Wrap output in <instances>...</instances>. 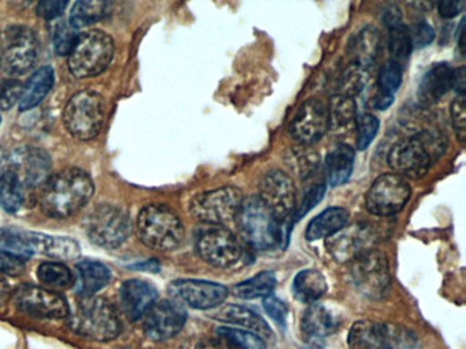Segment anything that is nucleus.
<instances>
[{
    "instance_id": "22",
    "label": "nucleus",
    "mask_w": 466,
    "mask_h": 349,
    "mask_svg": "<svg viewBox=\"0 0 466 349\" xmlns=\"http://www.w3.org/2000/svg\"><path fill=\"white\" fill-rule=\"evenodd\" d=\"M367 228L361 225L348 226L340 229L334 236L329 237L327 248L329 254L339 262H350L362 251L368 250Z\"/></svg>"
},
{
    "instance_id": "4",
    "label": "nucleus",
    "mask_w": 466,
    "mask_h": 349,
    "mask_svg": "<svg viewBox=\"0 0 466 349\" xmlns=\"http://www.w3.org/2000/svg\"><path fill=\"white\" fill-rule=\"evenodd\" d=\"M138 237L144 244L157 251H173L185 236L179 215L166 204H152L144 207L136 223Z\"/></svg>"
},
{
    "instance_id": "40",
    "label": "nucleus",
    "mask_w": 466,
    "mask_h": 349,
    "mask_svg": "<svg viewBox=\"0 0 466 349\" xmlns=\"http://www.w3.org/2000/svg\"><path fill=\"white\" fill-rule=\"evenodd\" d=\"M380 122L372 114H362L357 116L356 120V145L357 149L365 150L372 144L375 136L378 135Z\"/></svg>"
},
{
    "instance_id": "39",
    "label": "nucleus",
    "mask_w": 466,
    "mask_h": 349,
    "mask_svg": "<svg viewBox=\"0 0 466 349\" xmlns=\"http://www.w3.org/2000/svg\"><path fill=\"white\" fill-rule=\"evenodd\" d=\"M218 335L230 341L238 349H267L266 340L249 330L239 329V327H220L218 329Z\"/></svg>"
},
{
    "instance_id": "23",
    "label": "nucleus",
    "mask_w": 466,
    "mask_h": 349,
    "mask_svg": "<svg viewBox=\"0 0 466 349\" xmlns=\"http://www.w3.org/2000/svg\"><path fill=\"white\" fill-rule=\"evenodd\" d=\"M452 70L447 63L431 65L419 85V98L425 105H432L441 100L452 89Z\"/></svg>"
},
{
    "instance_id": "2",
    "label": "nucleus",
    "mask_w": 466,
    "mask_h": 349,
    "mask_svg": "<svg viewBox=\"0 0 466 349\" xmlns=\"http://www.w3.org/2000/svg\"><path fill=\"white\" fill-rule=\"evenodd\" d=\"M95 193L91 176L83 169L67 168L54 174L43 188V212L53 218H67L80 212Z\"/></svg>"
},
{
    "instance_id": "52",
    "label": "nucleus",
    "mask_w": 466,
    "mask_h": 349,
    "mask_svg": "<svg viewBox=\"0 0 466 349\" xmlns=\"http://www.w3.org/2000/svg\"><path fill=\"white\" fill-rule=\"evenodd\" d=\"M195 349H238L234 344H231L230 341L226 340V338L220 337H209L204 338L200 343L196 345Z\"/></svg>"
},
{
    "instance_id": "5",
    "label": "nucleus",
    "mask_w": 466,
    "mask_h": 349,
    "mask_svg": "<svg viewBox=\"0 0 466 349\" xmlns=\"http://www.w3.org/2000/svg\"><path fill=\"white\" fill-rule=\"evenodd\" d=\"M69 316L72 329L92 340L111 341L122 330L118 311L102 297H84Z\"/></svg>"
},
{
    "instance_id": "48",
    "label": "nucleus",
    "mask_w": 466,
    "mask_h": 349,
    "mask_svg": "<svg viewBox=\"0 0 466 349\" xmlns=\"http://www.w3.org/2000/svg\"><path fill=\"white\" fill-rule=\"evenodd\" d=\"M409 33H410L413 48H424V46L430 45L435 38V30L427 22H419L411 27V30L409 29Z\"/></svg>"
},
{
    "instance_id": "36",
    "label": "nucleus",
    "mask_w": 466,
    "mask_h": 349,
    "mask_svg": "<svg viewBox=\"0 0 466 349\" xmlns=\"http://www.w3.org/2000/svg\"><path fill=\"white\" fill-rule=\"evenodd\" d=\"M37 278L48 289L69 288L75 284L76 278L72 270L62 262H43L37 267Z\"/></svg>"
},
{
    "instance_id": "6",
    "label": "nucleus",
    "mask_w": 466,
    "mask_h": 349,
    "mask_svg": "<svg viewBox=\"0 0 466 349\" xmlns=\"http://www.w3.org/2000/svg\"><path fill=\"white\" fill-rule=\"evenodd\" d=\"M348 341L350 349H422L416 333L387 322H356Z\"/></svg>"
},
{
    "instance_id": "15",
    "label": "nucleus",
    "mask_w": 466,
    "mask_h": 349,
    "mask_svg": "<svg viewBox=\"0 0 466 349\" xmlns=\"http://www.w3.org/2000/svg\"><path fill=\"white\" fill-rule=\"evenodd\" d=\"M18 310L35 318L62 319L69 316V303L58 292L42 286L24 285L15 294Z\"/></svg>"
},
{
    "instance_id": "34",
    "label": "nucleus",
    "mask_w": 466,
    "mask_h": 349,
    "mask_svg": "<svg viewBox=\"0 0 466 349\" xmlns=\"http://www.w3.org/2000/svg\"><path fill=\"white\" fill-rule=\"evenodd\" d=\"M28 188L12 171L0 179V206L6 212L17 213L25 206Z\"/></svg>"
},
{
    "instance_id": "46",
    "label": "nucleus",
    "mask_w": 466,
    "mask_h": 349,
    "mask_svg": "<svg viewBox=\"0 0 466 349\" xmlns=\"http://www.w3.org/2000/svg\"><path fill=\"white\" fill-rule=\"evenodd\" d=\"M25 270V259L0 248V274L20 275Z\"/></svg>"
},
{
    "instance_id": "31",
    "label": "nucleus",
    "mask_w": 466,
    "mask_h": 349,
    "mask_svg": "<svg viewBox=\"0 0 466 349\" xmlns=\"http://www.w3.org/2000/svg\"><path fill=\"white\" fill-rule=\"evenodd\" d=\"M326 278L318 270H302L294 277L293 294L299 302L313 304L326 294Z\"/></svg>"
},
{
    "instance_id": "25",
    "label": "nucleus",
    "mask_w": 466,
    "mask_h": 349,
    "mask_svg": "<svg viewBox=\"0 0 466 349\" xmlns=\"http://www.w3.org/2000/svg\"><path fill=\"white\" fill-rule=\"evenodd\" d=\"M339 319L323 304H310L301 319V329L307 337L320 340L337 332Z\"/></svg>"
},
{
    "instance_id": "14",
    "label": "nucleus",
    "mask_w": 466,
    "mask_h": 349,
    "mask_svg": "<svg viewBox=\"0 0 466 349\" xmlns=\"http://www.w3.org/2000/svg\"><path fill=\"white\" fill-rule=\"evenodd\" d=\"M411 188L408 180L395 174L379 176L368 190L365 206L372 214L389 217L397 214L408 204Z\"/></svg>"
},
{
    "instance_id": "56",
    "label": "nucleus",
    "mask_w": 466,
    "mask_h": 349,
    "mask_svg": "<svg viewBox=\"0 0 466 349\" xmlns=\"http://www.w3.org/2000/svg\"><path fill=\"white\" fill-rule=\"evenodd\" d=\"M10 296V285L6 278L0 274V305H4Z\"/></svg>"
},
{
    "instance_id": "29",
    "label": "nucleus",
    "mask_w": 466,
    "mask_h": 349,
    "mask_svg": "<svg viewBox=\"0 0 466 349\" xmlns=\"http://www.w3.org/2000/svg\"><path fill=\"white\" fill-rule=\"evenodd\" d=\"M54 81H56V74L53 67L51 65L40 67L24 86L20 98L21 111H29L39 105L53 89Z\"/></svg>"
},
{
    "instance_id": "10",
    "label": "nucleus",
    "mask_w": 466,
    "mask_h": 349,
    "mask_svg": "<svg viewBox=\"0 0 466 349\" xmlns=\"http://www.w3.org/2000/svg\"><path fill=\"white\" fill-rule=\"evenodd\" d=\"M350 274L356 288L368 299H384L391 288L389 259L381 251L368 248L351 259Z\"/></svg>"
},
{
    "instance_id": "27",
    "label": "nucleus",
    "mask_w": 466,
    "mask_h": 349,
    "mask_svg": "<svg viewBox=\"0 0 466 349\" xmlns=\"http://www.w3.org/2000/svg\"><path fill=\"white\" fill-rule=\"evenodd\" d=\"M215 319L226 322V324L242 326L244 330H249V332L260 335L263 340L272 338V332L268 324L250 308L237 304L225 305L215 314Z\"/></svg>"
},
{
    "instance_id": "8",
    "label": "nucleus",
    "mask_w": 466,
    "mask_h": 349,
    "mask_svg": "<svg viewBox=\"0 0 466 349\" xmlns=\"http://www.w3.org/2000/svg\"><path fill=\"white\" fill-rule=\"evenodd\" d=\"M40 43L36 33L26 26H9L0 32V70L21 75L39 60Z\"/></svg>"
},
{
    "instance_id": "33",
    "label": "nucleus",
    "mask_w": 466,
    "mask_h": 349,
    "mask_svg": "<svg viewBox=\"0 0 466 349\" xmlns=\"http://www.w3.org/2000/svg\"><path fill=\"white\" fill-rule=\"evenodd\" d=\"M277 286V278L272 272H260L253 277L248 278L247 281L236 284L231 288L234 296L244 300L266 299L271 296Z\"/></svg>"
},
{
    "instance_id": "24",
    "label": "nucleus",
    "mask_w": 466,
    "mask_h": 349,
    "mask_svg": "<svg viewBox=\"0 0 466 349\" xmlns=\"http://www.w3.org/2000/svg\"><path fill=\"white\" fill-rule=\"evenodd\" d=\"M24 236L34 255L43 254L56 259H75L80 255V245L69 237L51 236V234L25 231H24Z\"/></svg>"
},
{
    "instance_id": "19",
    "label": "nucleus",
    "mask_w": 466,
    "mask_h": 349,
    "mask_svg": "<svg viewBox=\"0 0 466 349\" xmlns=\"http://www.w3.org/2000/svg\"><path fill=\"white\" fill-rule=\"evenodd\" d=\"M187 313L184 304L177 300L155 303L146 314L144 332L151 340L165 341L181 332L187 324Z\"/></svg>"
},
{
    "instance_id": "21",
    "label": "nucleus",
    "mask_w": 466,
    "mask_h": 349,
    "mask_svg": "<svg viewBox=\"0 0 466 349\" xmlns=\"http://www.w3.org/2000/svg\"><path fill=\"white\" fill-rule=\"evenodd\" d=\"M157 299V288L140 278L125 281L119 289L122 310L130 321H138L141 316H146Z\"/></svg>"
},
{
    "instance_id": "35",
    "label": "nucleus",
    "mask_w": 466,
    "mask_h": 349,
    "mask_svg": "<svg viewBox=\"0 0 466 349\" xmlns=\"http://www.w3.org/2000/svg\"><path fill=\"white\" fill-rule=\"evenodd\" d=\"M108 13H110V3L84 0V2H77L73 5L69 24L73 29H81V27L89 26V25L100 21Z\"/></svg>"
},
{
    "instance_id": "44",
    "label": "nucleus",
    "mask_w": 466,
    "mask_h": 349,
    "mask_svg": "<svg viewBox=\"0 0 466 349\" xmlns=\"http://www.w3.org/2000/svg\"><path fill=\"white\" fill-rule=\"evenodd\" d=\"M24 86L20 81L13 78H0V109L7 111L15 103H20Z\"/></svg>"
},
{
    "instance_id": "1",
    "label": "nucleus",
    "mask_w": 466,
    "mask_h": 349,
    "mask_svg": "<svg viewBox=\"0 0 466 349\" xmlns=\"http://www.w3.org/2000/svg\"><path fill=\"white\" fill-rule=\"evenodd\" d=\"M447 138L439 131L424 130L397 142L389 152L387 163L403 179H421L444 155Z\"/></svg>"
},
{
    "instance_id": "18",
    "label": "nucleus",
    "mask_w": 466,
    "mask_h": 349,
    "mask_svg": "<svg viewBox=\"0 0 466 349\" xmlns=\"http://www.w3.org/2000/svg\"><path fill=\"white\" fill-rule=\"evenodd\" d=\"M174 300L198 310H212L223 304L228 289L222 284L204 280H177L168 286Z\"/></svg>"
},
{
    "instance_id": "51",
    "label": "nucleus",
    "mask_w": 466,
    "mask_h": 349,
    "mask_svg": "<svg viewBox=\"0 0 466 349\" xmlns=\"http://www.w3.org/2000/svg\"><path fill=\"white\" fill-rule=\"evenodd\" d=\"M462 3L458 0H443L438 3V13L441 18H455L462 11Z\"/></svg>"
},
{
    "instance_id": "58",
    "label": "nucleus",
    "mask_w": 466,
    "mask_h": 349,
    "mask_svg": "<svg viewBox=\"0 0 466 349\" xmlns=\"http://www.w3.org/2000/svg\"><path fill=\"white\" fill-rule=\"evenodd\" d=\"M463 26H465V18L461 19L460 26H458V46H460L461 52H463Z\"/></svg>"
},
{
    "instance_id": "30",
    "label": "nucleus",
    "mask_w": 466,
    "mask_h": 349,
    "mask_svg": "<svg viewBox=\"0 0 466 349\" xmlns=\"http://www.w3.org/2000/svg\"><path fill=\"white\" fill-rule=\"evenodd\" d=\"M354 157L356 153L353 147L346 144H338L329 150L326 157V172L332 187L348 182L353 172Z\"/></svg>"
},
{
    "instance_id": "42",
    "label": "nucleus",
    "mask_w": 466,
    "mask_h": 349,
    "mask_svg": "<svg viewBox=\"0 0 466 349\" xmlns=\"http://www.w3.org/2000/svg\"><path fill=\"white\" fill-rule=\"evenodd\" d=\"M365 84H367V74L365 68L360 67L359 65L353 63L349 65L348 70L340 78L339 95H349V97H356L362 92Z\"/></svg>"
},
{
    "instance_id": "43",
    "label": "nucleus",
    "mask_w": 466,
    "mask_h": 349,
    "mask_svg": "<svg viewBox=\"0 0 466 349\" xmlns=\"http://www.w3.org/2000/svg\"><path fill=\"white\" fill-rule=\"evenodd\" d=\"M78 35L67 22H61L54 32V48L59 56H67L72 52Z\"/></svg>"
},
{
    "instance_id": "16",
    "label": "nucleus",
    "mask_w": 466,
    "mask_h": 349,
    "mask_svg": "<svg viewBox=\"0 0 466 349\" xmlns=\"http://www.w3.org/2000/svg\"><path fill=\"white\" fill-rule=\"evenodd\" d=\"M258 198L272 210L280 223L288 224L297 210V191L293 179L286 172L274 169L263 177Z\"/></svg>"
},
{
    "instance_id": "37",
    "label": "nucleus",
    "mask_w": 466,
    "mask_h": 349,
    "mask_svg": "<svg viewBox=\"0 0 466 349\" xmlns=\"http://www.w3.org/2000/svg\"><path fill=\"white\" fill-rule=\"evenodd\" d=\"M379 52H380V35L378 30L375 27H365L357 38L356 62L354 63L367 70L375 63Z\"/></svg>"
},
{
    "instance_id": "11",
    "label": "nucleus",
    "mask_w": 466,
    "mask_h": 349,
    "mask_svg": "<svg viewBox=\"0 0 466 349\" xmlns=\"http://www.w3.org/2000/svg\"><path fill=\"white\" fill-rule=\"evenodd\" d=\"M86 234L95 244L103 248H116L132 234V220L121 207L99 204L86 218Z\"/></svg>"
},
{
    "instance_id": "41",
    "label": "nucleus",
    "mask_w": 466,
    "mask_h": 349,
    "mask_svg": "<svg viewBox=\"0 0 466 349\" xmlns=\"http://www.w3.org/2000/svg\"><path fill=\"white\" fill-rule=\"evenodd\" d=\"M403 70L400 63L389 60L381 65L379 73V92L394 95L402 85Z\"/></svg>"
},
{
    "instance_id": "12",
    "label": "nucleus",
    "mask_w": 466,
    "mask_h": 349,
    "mask_svg": "<svg viewBox=\"0 0 466 349\" xmlns=\"http://www.w3.org/2000/svg\"><path fill=\"white\" fill-rule=\"evenodd\" d=\"M196 250L201 259L219 269L237 266L244 258V247L236 234L223 225H209L196 237Z\"/></svg>"
},
{
    "instance_id": "17",
    "label": "nucleus",
    "mask_w": 466,
    "mask_h": 349,
    "mask_svg": "<svg viewBox=\"0 0 466 349\" xmlns=\"http://www.w3.org/2000/svg\"><path fill=\"white\" fill-rule=\"evenodd\" d=\"M329 111L327 105L319 98H309L299 106L291 120L289 133L294 141L302 146L316 144L329 131Z\"/></svg>"
},
{
    "instance_id": "28",
    "label": "nucleus",
    "mask_w": 466,
    "mask_h": 349,
    "mask_svg": "<svg viewBox=\"0 0 466 349\" xmlns=\"http://www.w3.org/2000/svg\"><path fill=\"white\" fill-rule=\"evenodd\" d=\"M349 218H350V214L343 207H329L308 224L305 237L309 242H313V240L334 236L337 232L348 225Z\"/></svg>"
},
{
    "instance_id": "38",
    "label": "nucleus",
    "mask_w": 466,
    "mask_h": 349,
    "mask_svg": "<svg viewBox=\"0 0 466 349\" xmlns=\"http://www.w3.org/2000/svg\"><path fill=\"white\" fill-rule=\"evenodd\" d=\"M389 51L392 56L391 60L400 63V62L408 59L410 56L411 51H413L409 27L400 24V22L390 26Z\"/></svg>"
},
{
    "instance_id": "26",
    "label": "nucleus",
    "mask_w": 466,
    "mask_h": 349,
    "mask_svg": "<svg viewBox=\"0 0 466 349\" xmlns=\"http://www.w3.org/2000/svg\"><path fill=\"white\" fill-rule=\"evenodd\" d=\"M111 270L102 262L86 261L78 262L77 280L75 281L76 288L84 297L94 296L97 292L102 291L110 283Z\"/></svg>"
},
{
    "instance_id": "9",
    "label": "nucleus",
    "mask_w": 466,
    "mask_h": 349,
    "mask_svg": "<svg viewBox=\"0 0 466 349\" xmlns=\"http://www.w3.org/2000/svg\"><path fill=\"white\" fill-rule=\"evenodd\" d=\"M105 119V98L94 90L76 93L64 112L65 127L80 141L95 138L102 130Z\"/></svg>"
},
{
    "instance_id": "49",
    "label": "nucleus",
    "mask_w": 466,
    "mask_h": 349,
    "mask_svg": "<svg viewBox=\"0 0 466 349\" xmlns=\"http://www.w3.org/2000/svg\"><path fill=\"white\" fill-rule=\"evenodd\" d=\"M324 193H326V185H324L323 183L310 188V190L305 194L304 199H302L301 207H297V220H299L301 215H304L305 213L309 212L316 204H319V201L323 198Z\"/></svg>"
},
{
    "instance_id": "50",
    "label": "nucleus",
    "mask_w": 466,
    "mask_h": 349,
    "mask_svg": "<svg viewBox=\"0 0 466 349\" xmlns=\"http://www.w3.org/2000/svg\"><path fill=\"white\" fill-rule=\"evenodd\" d=\"M67 2H59V0H45L37 5L36 10L42 18L54 19L58 18L66 10Z\"/></svg>"
},
{
    "instance_id": "54",
    "label": "nucleus",
    "mask_w": 466,
    "mask_h": 349,
    "mask_svg": "<svg viewBox=\"0 0 466 349\" xmlns=\"http://www.w3.org/2000/svg\"><path fill=\"white\" fill-rule=\"evenodd\" d=\"M394 103V95H387V93L378 92V95L373 97V108L379 109V111H384L389 108L391 104Z\"/></svg>"
},
{
    "instance_id": "45",
    "label": "nucleus",
    "mask_w": 466,
    "mask_h": 349,
    "mask_svg": "<svg viewBox=\"0 0 466 349\" xmlns=\"http://www.w3.org/2000/svg\"><path fill=\"white\" fill-rule=\"evenodd\" d=\"M450 115H451L452 127L457 133L458 139L461 142L465 141L466 136V114L465 98L463 95H458L450 106Z\"/></svg>"
},
{
    "instance_id": "32",
    "label": "nucleus",
    "mask_w": 466,
    "mask_h": 349,
    "mask_svg": "<svg viewBox=\"0 0 466 349\" xmlns=\"http://www.w3.org/2000/svg\"><path fill=\"white\" fill-rule=\"evenodd\" d=\"M327 111H329V128L345 131L349 130L350 125H356L357 104L353 97L339 95V93L332 95Z\"/></svg>"
},
{
    "instance_id": "53",
    "label": "nucleus",
    "mask_w": 466,
    "mask_h": 349,
    "mask_svg": "<svg viewBox=\"0 0 466 349\" xmlns=\"http://www.w3.org/2000/svg\"><path fill=\"white\" fill-rule=\"evenodd\" d=\"M465 67L454 68L452 70V89L458 93V95H465Z\"/></svg>"
},
{
    "instance_id": "3",
    "label": "nucleus",
    "mask_w": 466,
    "mask_h": 349,
    "mask_svg": "<svg viewBox=\"0 0 466 349\" xmlns=\"http://www.w3.org/2000/svg\"><path fill=\"white\" fill-rule=\"evenodd\" d=\"M239 236L258 251L274 250L286 240V224L280 223L272 210L258 196L244 198L236 215Z\"/></svg>"
},
{
    "instance_id": "57",
    "label": "nucleus",
    "mask_w": 466,
    "mask_h": 349,
    "mask_svg": "<svg viewBox=\"0 0 466 349\" xmlns=\"http://www.w3.org/2000/svg\"><path fill=\"white\" fill-rule=\"evenodd\" d=\"M132 269H138V270H149V272H157V270L160 269L159 264H157V261H147V262H140V264H133Z\"/></svg>"
},
{
    "instance_id": "13",
    "label": "nucleus",
    "mask_w": 466,
    "mask_h": 349,
    "mask_svg": "<svg viewBox=\"0 0 466 349\" xmlns=\"http://www.w3.org/2000/svg\"><path fill=\"white\" fill-rule=\"evenodd\" d=\"M244 198V194L239 188L223 185L196 195L190 202V213L201 223L223 225L228 221L236 220Z\"/></svg>"
},
{
    "instance_id": "7",
    "label": "nucleus",
    "mask_w": 466,
    "mask_h": 349,
    "mask_svg": "<svg viewBox=\"0 0 466 349\" xmlns=\"http://www.w3.org/2000/svg\"><path fill=\"white\" fill-rule=\"evenodd\" d=\"M114 40L102 30L78 35L69 54V68L76 78H92L110 65L114 57Z\"/></svg>"
},
{
    "instance_id": "47",
    "label": "nucleus",
    "mask_w": 466,
    "mask_h": 349,
    "mask_svg": "<svg viewBox=\"0 0 466 349\" xmlns=\"http://www.w3.org/2000/svg\"><path fill=\"white\" fill-rule=\"evenodd\" d=\"M264 310L268 314L269 318L279 324L280 327L286 326V321H288V305L282 302V300L277 299L275 296H268L264 299L263 302Z\"/></svg>"
},
{
    "instance_id": "55",
    "label": "nucleus",
    "mask_w": 466,
    "mask_h": 349,
    "mask_svg": "<svg viewBox=\"0 0 466 349\" xmlns=\"http://www.w3.org/2000/svg\"><path fill=\"white\" fill-rule=\"evenodd\" d=\"M12 169V155L5 147L0 146V179L6 176Z\"/></svg>"
},
{
    "instance_id": "20",
    "label": "nucleus",
    "mask_w": 466,
    "mask_h": 349,
    "mask_svg": "<svg viewBox=\"0 0 466 349\" xmlns=\"http://www.w3.org/2000/svg\"><path fill=\"white\" fill-rule=\"evenodd\" d=\"M12 169L10 171L20 179L28 190L45 185L50 179L51 157L46 150L39 147L23 146L12 153Z\"/></svg>"
}]
</instances>
